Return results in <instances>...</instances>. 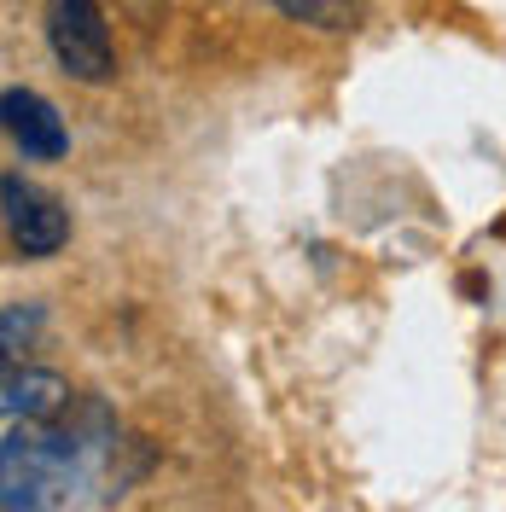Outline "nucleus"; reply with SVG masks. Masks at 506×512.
Instances as JSON below:
<instances>
[{
    "label": "nucleus",
    "instance_id": "f03ea898",
    "mask_svg": "<svg viewBox=\"0 0 506 512\" xmlns=\"http://www.w3.org/2000/svg\"><path fill=\"white\" fill-rule=\"evenodd\" d=\"M47 47L64 64V76H76L88 88L117 76V47H111L105 12L94 0H47Z\"/></svg>",
    "mask_w": 506,
    "mask_h": 512
},
{
    "label": "nucleus",
    "instance_id": "7ed1b4c3",
    "mask_svg": "<svg viewBox=\"0 0 506 512\" xmlns=\"http://www.w3.org/2000/svg\"><path fill=\"white\" fill-rule=\"evenodd\" d=\"M0 198H6V239H12V251L24 256V262H47V256L64 251L70 216H64V204L53 192L30 187L24 175H6Z\"/></svg>",
    "mask_w": 506,
    "mask_h": 512
},
{
    "label": "nucleus",
    "instance_id": "20e7f679",
    "mask_svg": "<svg viewBox=\"0 0 506 512\" xmlns=\"http://www.w3.org/2000/svg\"><path fill=\"white\" fill-rule=\"evenodd\" d=\"M0 111H6V134H12V146H18L24 158L53 163V158L70 152V128L59 123L53 99H41L35 88H6Z\"/></svg>",
    "mask_w": 506,
    "mask_h": 512
},
{
    "label": "nucleus",
    "instance_id": "f257e3e1",
    "mask_svg": "<svg viewBox=\"0 0 506 512\" xmlns=\"http://www.w3.org/2000/svg\"><path fill=\"white\" fill-rule=\"evenodd\" d=\"M70 414V408H64ZM12 419L6 448H0V472H6V512H88L105 495H123L117 483V425L88 414V425L76 419Z\"/></svg>",
    "mask_w": 506,
    "mask_h": 512
},
{
    "label": "nucleus",
    "instance_id": "0eeeda50",
    "mask_svg": "<svg viewBox=\"0 0 506 512\" xmlns=\"http://www.w3.org/2000/svg\"><path fill=\"white\" fill-rule=\"evenodd\" d=\"M30 338H35V309L12 303L6 309V361H18V355L30 350Z\"/></svg>",
    "mask_w": 506,
    "mask_h": 512
},
{
    "label": "nucleus",
    "instance_id": "423d86ee",
    "mask_svg": "<svg viewBox=\"0 0 506 512\" xmlns=\"http://www.w3.org/2000/svg\"><path fill=\"white\" fill-rule=\"evenodd\" d=\"M291 24H309V30H355V18H361V6L355 0H274Z\"/></svg>",
    "mask_w": 506,
    "mask_h": 512
},
{
    "label": "nucleus",
    "instance_id": "39448f33",
    "mask_svg": "<svg viewBox=\"0 0 506 512\" xmlns=\"http://www.w3.org/2000/svg\"><path fill=\"white\" fill-rule=\"evenodd\" d=\"M0 408L6 419H59L70 408V384L47 367H18L6 361V384H0Z\"/></svg>",
    "mask_w": 506,
    "mask_h": 512
}]
</instances>
